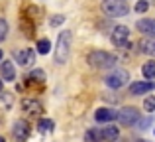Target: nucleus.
<instances>
[{"mask_svg":"<svg viewBox=\"0 0 155 142\" xmlns=\"http://www.w3.org/2000/svg\"><path fill=\"white\" fill-rule=\"evenodd\" d=\"M71 40L73 34L69 30H63L57 38V47H55V63L57 65H63L69 61V55H71Z\"/></svg>","mask_w":155,"mask_h":142,"instance_id":"nucleus-1","label":"nucleus"},{"mask_svg":"<svg viewBox=\"0 0 155 142\" xmlns=\"http://www.w3.org/2000/svg\"><path fill=\"white\" fill-rule=\"evenodd\" d=\"M100 8L110 18H122V16H126L130 12V6L126 0H102Z\"/></svg>","mask_w":155,"mask_h":142,"instance_id":"nucleus-2","label":"nucleus"},{"mask_svg":"<svg viewBox=\"0 0 155 142\" xmlns=\"http://www.w3.org/2000/svg\"><path fill=\"white\" fill-rule=\"evenodd\" d=\"M88 65L94 69H106V67H114L116 65V55L108 54V51H92L88 54Z\"/></svg>","mask_w":155,"mask_h":142,"instance_id":"nucleus-3","label":"nucleus"},{"mask_svg":"<svg viewBox=\"0 0 155 142\" xmlns=\"http://www.w3.org/2000/svg\"><path fill=\"white\" fill-rule=\"evenodd\" d=\"M140 120H141V115L136 107H124L122 111H118V123L122 126H134Z\"/></svg>","mask_w":155,"mask_h":142,"instance_id":"nucleus-4","label":"nucleus"},{"mask_svg":"<svg viewBox=\"0 0 155 142\" xmlns=\"http://www.w3.org/2000/svg\"><path fill=\"white\" fill-rule=\"evenodd\" d=\"M126 81H128V71H124V69H114L106 75V85H108L110 89L124 87Z\"/></svg>","mask_w":155,"mask_h":142,"instance_id":"nucleus-5","label":"nucleus"},{"mask_svg":"<svg viewBox=\"0 0 155 142\" xmlns=\"http://www.w3.org/2000/svg\"><path fill=\"white\" fill-rule=\"evenodd\" d=\"M12 134L18 142H26L28 136H30V124L26 120H16L14 126H12Z\"/></svg>","mask_w":155,"mask_h":142,"instance_id":"nucleus-6","label":"nucleus"},{"mask_svg":"<svg viewBox=\"0 0 155 142\" xmlns=\"http://www.w3.org/2000/svg\"><path fill=\"white\" fill-rule=\"evenodd\" d=\"M128 40H130V30L126 26H116L114 28V32H112V43L114 46L122 47V46L128 43Z\"/></svg>","mask_w":155,"mask_h":142,"instance_id":"nucleus-7","label":"nucleus"},{"mask_svg":"<svg viewBox=\"0 0 155 142\" xmlns=\"http://www.w3.org/2000/svg\"><path fill=\"white\" fill-rule=\"evenodd\" d=\"M136 28L140 30V34L147 36V38H155V20L151 18H143V20H137Z\"/></svg>","mask_w":155,"mask_h":142,"instance_id":"nucleus-8","label":"nucleus"},{"mask_svg":"<svg viewBox=\"0 0 155 142\" xmlns=\"http://www.w3.org/2000/svg\"><path fill=\"white\" fill-rule=\"evenodd\" d=\"M14 57H16V61L20 63V65H31V63L35 61V54H34V50H18V51H14Z\"/></svg>","mask_w":155,"mask_h":142,"instance_id":"nucleus-9","label":"nucleus"},{"mask_svg":"<svg viewBox=\"0 0 155 142\" xmlns=\"http://www.w3.org/2000/svg\"><path fill=\"white\" fill-rule=\"evenodd\" d=\"M153 89H155V83H151V81H137V83L130 85V95H145Z\"/></svg>","mask_w":155,"mask_h":142,"instance_id":"nucleus-10","label":"nucleus"},{"mask_svg":"<svg viewBox=\"0 0 155 142\" xmlns=\"http://www.w3.org/2000/svg\"><path fill=\"white\" fill-rule=\"evenodd\" d=\"M94 119L96 123H112L114 119H118V111H114V109H98V111L94 113Z\"/></svg>","mask_w":155,"mask_h":142,"instance_id":"nucleus-11","label":"nucleus"},{"mask_svg":"<svg viewBox=\"0 0 155 142\" xmlns=\"http://www.w3.org/2000/svg\"><path fill=\"white\" fill-rule=\"evenodd\" d=\"M22 109L30 115H41L43 113V105L38 99H24L22 101Z\"/></svg>","mask_w":155,"mask_h":142,"instance_id":"nucleus-12","label":"nucleus"},{"mask_svg":"<svg viewBox=\"0 0 155 142\" xmlns=\"http://www.w3.org/2000/svg\"><path fill=\"white\" fill-rule=\"evenodd\" d=\"M0 75L4 81H14L16 79V67L12 61H2L0 63Z\"/></svg>","mask_w":155,"mask_h":142,"instance_id":"nucleus-13","label":"nucleus"},{"mask_svg":"<svg viewBox=\"0 0 155 142\" xmlns=\"http://www.w3.org/2000/svg\"><path fill=\"white\" fill-rule=\"evenodd\" d=\"M140 51L145 55H151L155 57V38H145L140 42Z\"/></svg>","mask_w":155,"mask_h":142,"instance_id":"nucleus-14","label":"nucleus"},{"mask_svg":"<svg viewBox=\"0 0 155 142\" xmlns=\"http://www.w3.org/2000/svg\"><path fill=\"white\" fill-rule=\"evenodd\" d=\"M84 142H104L102 130H100V128H91V130L84 134Z\"/></svg>","mask_w":155,"mask_h":142,"instance_id":"nucleus-15","label":"nucleus"},{"mask_svg":"<svg viewBox=\"0 0 155 142\" xmlns=\"http://www.w3.org/2000/svg\"><path fill=\"white\" fill-rule=\"evenodd\" d=\"M102 136H104V140H108V142L118 140V126H106V128H102Z\"/></svg>","mask_w":155,"mask_h":142,"instance_id":"nucleus-16","label":"nucleus"},{"mask_svg":"<svg viewBox=\"0 0 155 142\" xmlns=\"http://www.w3.org/2000/svg\"><path fill=\"white\" fill-rule=\"evenodd\" d=\"M53 126H55V123H53L51 119H41V120L38 123V130L43 132V134H45V132H51Z\"/></svg>","mask_w":155,"mask_h":142,"instance_id":"nucleus-17","label":"nucleus"},{"mask_svg":"<svg viewBox=\"0 0 155 142\" xmlns=\"http://www.w3.org/2000/svg\"><path fill=\"white\" fill-rule=\"evenodd\" d=\"M141 73H143L145 79H153L155 77V61H147L143 67H141Z\"/></svg>","mask_w":155,"mask_h":142,"instance_id":"nucleus-18","label":"nucleus"},{"mask_svg":"<svg viewBox=\"0 0 155 142\" xmlns=\"http://www.w3.org/2000/svg\"><path fill=\"white\" fill-rule=\"evenodd\" d=\"M0 107H2V109H10L12 107V95H10V93L0 91Z\"/></svg>","mask_w":155,"mask_h":142,"instance_id":"nucleus-19","label":"nucleus"},{"mask_svg":"<svg viewBox=\"0 0 155 142\" xmlns=\"http://www.w3.org/2000/svg\"><path fill=\"white\" fill-rule=\"evenodd\" d=\"M38 51L41 55L49 54V51H51V42H49V40H39V42H38Z\"/></svg>","mask_w":155,"mask_h":142,"instance_id":"nucleus-20","label":"nucleus"},{"mask_svg":"<svg viewBox=\"0 0 155 142\" xmlns=\"http://www.w3.org/2000/svg\"><path fill=\"white\" fill-rule=\"evenodd\" d=\"M143 111H147V113H153L155 111V97H145V101H143Z\"/></svg>","mask_w":155,"mask_h":142,"instance_id":"nucleus-21","label":"nucleus"},{"mask_svg":"<svg viewBox=\"0 0 155 142\" xmlns=\"http://www.w3.org/2000/svg\"><path fill=\"white\" fill-rule=\"evenodd\" d=\"M30 79H34V81H38V83H43V81H45V73H43L41 69H35V71H31V75H30Z\"/></svg>","mask_w":155,"mask_h":142,"instance_id":"nucleus-22","label":"nucleus"},{"mask_svg":"<svg viewBox=\"0 0 155 142\" xmlns=\"http://www.w3.org/2000/svg\"><path fill=\"white\" fill-rule=\"evenodd\" d=\"M147 8H149V2H147V0H137V4H136V12H137V14L147 12Z\"/></svg>","mask_w":155,"mask_h":142,"instance_id":"nucleus-23","label":"nucleus"},{"mask_svg":"<svg viewBox=\"0 0 155 142\" xmlns=\"http://www.w3.org/2000/svg\"><path fill=\"white\" fill-rule=\"evenodd\" d=\"M6 36H8V22L0 18V42H2Z\"/></svg>","mask_w":155,"mask_h":142,"instance_id":"nucleus-24","label":"nucleus"},{"mask_svg":"<svg viewBox=\"0 0 155 142\" xmlns=\"http://www.w3.org/2000/svg\"><path fill=\"white\" fill-rule=\"evenodd\" d=\"M65 22V16H53L51 18V26L55 28V26H59V24H63Z\"/></svg>","mask_w":155,"mask_h":142,"instance_id":"nucleus-25","label":"nucleus"},{"mask_svg":"<svg viewBox=\"0 0 155 142\" xmlns=\"http://www.w3.org/2000/svg\"><path fill=\"white\" fill-rule=\"evenodd\" d=\"M140 124H141V128H147V124H151V119H143V120H140Z\"/></svg>","mask_w":155,"mask_h":142,"instance_id":"nucleus-26","label":"nucleus"},{"mask_svg":"<svg viewBox=\"0 0 155 142\" xmlns=\"http://www.w3.org/2000/svg\"><path fill=\"white\" fill-rule=\"evenodd\" d=\"M114 142H128L126 138H118V140H114Z\"/></svg>","mask_w":155,"mask_h":142,"instance_id":"nucleus-27","label":"nucleus"},{"mask_svg":"<svg viewBox=\"0 0 155 142\" xmlns=\"http://www.w3.org/2000/svg\"><path fill=\"white\" fill-rule=\"evenodd\" d=\"M0 91H2V79H0Z\"/></svg>","mask_w":155,"mask_h":142,"instance_id":"nucleus-28","label":"nucleus"},{"mask_svg":"<svg viewBox=\"0 0 155 142\" xmlns=\"http://www.w3.org/2000/svg\"><path fill=\"white\" fill-rule=\"evenodd\" d=\"M0 142H6V140H4V138H2V136H0Z\"/></svg>","mask_w":155,"mask_h":142,"instance_id":"nucleus-29","label":"nucleus"},{"mask_svg":"<svg viewBox=\"0 0 155 142\" xmlns=\"http://www.w3.org/2000/svg\"><path fill=\"white\" fill-rule=\"evenodd\" d=\"M0 59H2V50H0Z\"/></svg>","mask_w":155,"mask_h":142,"instance_id":"nucleus-30","label":"nucleus"}]
</instances>
